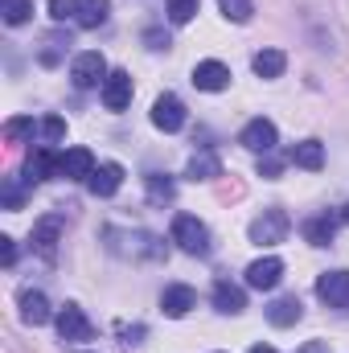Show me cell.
Here are the masks:
<instances>
[{
    "instance_id": "6da1fadb",
    "label": "cell",
    "mask_w": 349,
    "mask_h": 353,
    "mask_svg": "<svg viewBox=\"0 0 349 353\" xmlns=\"http://www.w3.org/2000/svg\"><path fill=\"white\" fill-rule=\"evenodd\" d=\"M103 239H107V247H111L115 255H123V259H165V243H161L157 234H144V230H115V226H107Z\"/></svg>"
},
{
    "instance_id": "7a4b0ae2",
    "label": "cell",
    "mask_w": 349,
    "mask_h": 353,
    "mask_svg": "<svg viewBox=\"0 0 349 353\" xmlns=\"http://www.w3.org/2000/svg\"><path fill=\"white\" fill-rule=\"evenodd\" d=\"M173 243L185 251V255H210V230H206V222L201 218H193V214H177L173 218Z\"/></svg>"
},
{
    "instance_id": "3957f363",
    "label": "cell",
    "mask_w": 349,
    "mask_h": 353,
    "mask_svg": "<svg viewBox=\"0 0 349 353\" xmlns=\"http://www.w3.org/2000/svg\"><path fill=\"white\" fill-rule=\"evenodd\" d=\"M288 230H292L288 210L271 205V210H263L259 218L251 222V243H259V247H279V243L288 239Z\"/></svg>"
},
{
    "instance_id": "277c9868",
    "label": "cell",
    "mask_w": 349,
    "mask_h": 353,
    "mask_svg": "<svg viewBox=\"0 0 349 353\" xmlns=\"http://www.w3.org/2000/svg\"><path fill=\"white\" fill-rule=\"evenodd\" d=\"M70 79H74L79 90L103 87V83H107V58H103L99 50H83V54L74 58V66H70Z\"/></svg>"
},
{
    "instance_id": "5b68a950",
    "label": "cell",
    "mask_w": 349,
    "mask_h": 353,
    "mask_svg": "<svg viewBox=\"0 0 349 353\" xmlns=\"http://www.w3.org/2000/svg\"><path fill=\"white\" fill-rule=\"evenodd\" d=\"M29 243H33V251H37L46 263H54V259H58V243H62V218H58V214H46V218L33 226V239H29Z\"/></svg>"
},
{
    "instance_id": "8992f818",
    "label": "cell",
    "mask_w": 349,
    "mask_h": 353,
    "mask_svg": "<svg viewBox=\"0 0 349 353\" xmlns=\"http://www.w3.org/2000/svg\"><path fill=\"white\" fill-rule=\"evenodd\" d=\"M239 144L263 157V152H275V144H279V132H275V123H271V119H263V115H259V119H251V123L239 132Z\"/></svg>"
},
{
    "instance_id": "52a82bcc",
    "label": "cell",
    "mask_w": 349,
    "mask_h": 353,
    "mask_svg": "<svg viewBox=\"0 0 349 353\" xmlns=\"http://www.w3.org/2000/svg\"><path fill=\"white\" fill-rule=\"evenodd\" d=\"M54 321H58V337H62V341H90V337H94V329H90V321L83 316L79 304H66Z\"/></svg>"
},
{
    "instance_id": "ba28073f",
    "label": "cell",
    "mask_w": 349,
    "mask_h": 353,
    "mask_svg": "<svg viewBox=\"0 0 349 353\" xmlns=\"http://www.w3.org/2000/svg\"><path fill=\"white\" fill-rule=\"evenodd\" d=\"M99 94H103V107L107 111H123L132 103V74L128 70H111L107 83L99 87Z\"/></svg>"
},
{
    "instance_id": "9c48e42d",
    "label": "cell",
    "mask_w": 349,
    "mask_h": 353,
    "mask_svg": "<svg viewBox=\"0 0 349 353\" xmlns=\"http://www.w3.org/2000/svg\"><path fill=\"white\" fill-rule=\"evenodd\" d=\"M317 296L329 308H349V271H325L317 279Z\"/></svg>"
},
{
    "instance_id": "30bf717a",
    "label": "cell",
    "mask_w": 349,
    "mask_h": 353,
    "mask_svg": "<svg viewBox=\"0 0 349 353\" xmlns=\"http://www.w3.org/2000/svg\"><path fill=\"white\" fill-rule=\"evenodd\" d=\"M90 173H94L90 148H66V152H58V176H66V181H90Z\"/></svg>"
},
{
    "instance_id": "8fae6325",
    "label": "cell",
    "mask_w": 349,
    "mask_h": 353,
    "mask_svg": "<svg viewBox=\"0 0 349 353\" xmlns=\"http://www.w3.org/2000/svg\"><path fill=\"white\" fill-rule=\"evenodd\" d=\"M152 123H157L161 132H181V128H185V103H181L177 94H161V99L152 103Z\"/></svg>"
},
{
    "instance_id": "7c38bea8",
    "label": "cell",
    "mask_w": 349,
    "mask_h": 353,
    "mask_svg": "<svg viewBox=\"0 0 349 353\" xmlns=\"http://www.w3.org/2000/svg\"><path fill=\"white\" fill-rule=\"evenodd\" d=\"M50 176H58V152H54L50 144H41V148H33L29 161H25V181L37 185V181H50Z\"/></svg>"
},
{
    "instance_id": "4fadbf2b",
    "label": "cell",
    "mask_w": 349,
    "mask_h": 353,
    "mask_svg": "<svg viewBox=\"0 0 349 353\" xmlns=\"http://www.w3.org/2000/svg\"><path fill=\"white\" fill-rule=\"evenodd\" d=\"M189 308H197V292L189 288V283H169L165 292H161V312L165 316H185Z\"/></svg>"
},
{
    "instance_id": "5bb4252c",
    "label": "cell",
    "mask_w": 349,
    "mask_h": 353,
    "mask_svg": "<svg viewBox=\"0 0 349 353\" xmlns=\"http://www.w3.org/2000/svg\"><path fill=\"white\" fill-rule=\"evenodd\" d=\"M279 279H283V263H279L275 255L255 259V263L247 267V288H255V292H271Z\"/></svg>"
},
{
    "instance_id": "9a60e30c",
    "label": "cell",
    "mask_w": 349,
    "mask_h": 353,
    "mask_svg": "<svg viewBox=\"0 0 349 353\" xmlns=\"http://www.w3.org/2000/svg\"><path fill=\"white\" fill-rule=\"evenodd\" d=\"M337 226H341V214H329V210H325V214H312L300 230H304V239H308L312 247H329L333 234H337Z\"/></svg>"
},
{
    "instance_id": "2e32d148",
    "label": "cell",
    "mask_w": 349,
    "mask_h": 353,
    "mask_svg": "<svg viewBox=\"0 0 349 353\" xmlns=\"http://www.w3.org/2000/svg\"><path fill=\"white\" fill-rule=\"evenodd\" d=\"M193 87L210 90V94H214V90H226L230 87V66H222V62H214V58H210V62H197V66H193Z\"/></svg>"
},
{
    "instance_id": "e0dca14e",
    "label": "cell",
    "mask_w": 349,
    "mask_h": 353,
    "mask_svg": "<svg viewBox=\"0 0 349 353\" xmlns=\"http://www.w3.org/2000/svg\"><path fill=\"white\" fill-rule=\"evenodd\" d=\"M119 185H123V165H115V161L94 165V173H90V181H87V189L94 197H111Z\"/></svg>"
},
{
    "instance_id": "ac0fdd59",
    "label": "cell",
    "mask_w": 349,
    "mask_h": 353,
    "mask_svg": "<svg viewBox=\"0 0 349 353\" xmlns=\"http://www.w3.org/2000/svg\"><path fill=\"white\" fill-rule=\"evenodd\" d=\"M214 308L235 316V312L247 308V292H243L239 283H230V279H218V283H214Z\"/></svg>"
},
{
    "instance_id": "d6986e66",
    "label": "cell",
    "mask_w": 349,
    "mask_h": 353,
    "mask_svg": "<svg viewBox=\"0 0 349 353\" xmlns=\"http://www.w3.org/2000/svg\"><path fill=\"white\" fill-rule=\"evenodd\" d=\"M300 316H304V308H300V300H296V296H279V300H271V304H267V321H271L275 329H292Z\"/></svg>"
},
{
    "instance_id": "ffe728a7",
    "label": "cell",
    "mask_w": 349,
    "mask_h": 353,
    "mask_svg": "<svg viewBox=\"0 0 349 353\" xmlns=\"http://www.w3.org/2000/svg\"><path fill=\"white\" fill-rule=\"evenodd\" d=\"M185 176H189V181H214V176H222V161H218V152H214V148H201V152L189 161Z\"/></svg>"
},
{
    "instance_id": "44dd1931",
    "label": "cell",
    "mask_w": 349,
    "mask_h": 353,
    "mask_svg": "<svg viewBox=\"0 0 349 353\" xmlns=\"http://www.w3.org/2000/svg\"><path fill=\"white\" fill-rule=\"evenodd\" d=\"M288 161H292L296 169H308V173H317V169L325 165V148H321V140H304V144H296V148L288 152Z\"/></svg>"
},
{
    "instance_id": "7402d4cb",
    "label": "cell",
    "mask_w": 349,
    "mask_h": 353,
    "mask_svg": "<svg viewBox=\"0 0 349 353\" xmlns=\"http://www.w3.org/2000/svg\"><path fill=\"white\" fill-rule=\"evenodd\" d=\"M54 312H50V300L41 292H21V321L25 325H46Z\"/></svg>"
},
{
    "instance_id": "603a6c76",
    "label": "cell",
    "mask_w": 349,
    "mask_h": 353,
    "mask_svg": "<svg viewBox=\"0 0 349 353\" xmlns=\"http://www.w3.org/2000/svg\"><path fill=\"white\" fill-rule=\"evenodd\" d=\"M144 193H148V205H173L177 185H173V176H165V173H148L144 176Z\"/></svg>"
},
{
    "instance_id": "cb8c5ba5",
    "label": "cell",
    "mask_w": 349,
    "mask_h": 353,
    "mask_svg": "<svg viewBox=\"0 0 349 353\" xmlns=\"http://www.w3.org/2000/svg\"><path fill=\"white\" fill-rule=\"evenodd\" d=\"M251 66H255L259 79H279L283 66H288V58H283V50H259V54L251 58Z\"/></svg>"
},
{
    "instance_id": "d4e9b609",
    "label": "cell",
    "mask_w": 349,
    "mask_h": 353,
    "mask_svg": "<svg viewBox=\"0 0 349 353\" xmlns=\"http://www.w3.org/2000/svg\"><path fill=\"white\" fill-rule=\"evenodd\" d=\"M107 12H111V4H107V0H83V8H79L74 25H79V29H99V25L107 21Z\"/></svg>"
},
{
    "instance_id": "484cf974",
    "label": "cell",
    "mask_w": 349,
    "mask_h": 353,
    "mask_svg": "<svg viewBox=\"0 0 349 353\" xmlns=\"http://www.w3.org/2000/svg\"><path fill=\"white\" fill-rule=\"evenodd\" d=\"M0 12L8 25H25L33 17V0H0Z\"/></svg>"
},
{
    "instance_id": "4316f807",
    "label": "cell",
    "mask_w": 349,
    "mask_h": 353,
    "mask_svg": "<svg viewBox=\"0 0 349 353\" xmlns=\"http://www.w3.org/2000/svg\"><path fill=\"white\" fill-rule=\"evenodd\" d=\"M218 8H222V17H230L235 25H247V21H251V12H255V4H251V0H218Z\"/></svg>"
},
{
    "instance_id": "83f0119b",
    "label": "cell",
    "mask_w": 349,
    "mask_h": 353,
    "mask_svg": "<svg viewBox=\"0 0 349 353\" xmlns=\"http://www.w3.org/2000/svg\"><path fill=\"white\" fill-rule=\"evenodd\" d=\"M29 136H33V119H29V115H17V119L4 123V140H8V144H21V140H29Z\"/></svg>"
},
{
    "instance_id": "f1b7e54d",
    "label": "cell",
    "mask_w": 349,
    "mask_h": 353,
    "mask_svg": "<svg viewBox=\"0 0 349 353\" xmlns=\"http://www.w3.org/2000/svg\"><path fill=\"white\" fill-rule=\"evenodd\" d=\"M197 4H201V0H169V21H173V25H189V21L197 17Z\"/></svg>"
},
{
    "instance_id": "f546056e",
    "label": "cell",
    "mask_w": 349,
    "mask_h": 353,
    "mask_svg": "<svg viewBox=\"0 0 349 353\" xmlns=\"http://www.w3.org/2000/svg\"><path fill=\"white\" fill-rule=\"evenodd\" d=\"M41 136H46V144H58L66 136V119L62 115H46L41 119Z\"/></svg>"
},
{
    "instance_id": "4dcf8cb0",
    "label": "cell",
    "mask_w": 349,
    "mask_h": 353,
    "mask_svg": "<svg viewBox=\"0 0 349 353\" xmlns=\"http://www.w3.org/2000/svg\"><path fill=\"white\" fill-rule=\"evenodd\" d=\"M21 205H25V185L17 176H8L4 181V210H21Z\"/></svg>"
},
{
    "instance_id": "1f68e13d",
    "label": "cell",
    "mask_w": 349,
    "mask_h": 353,
    "mask_svg": "<svg viewBox=\"0 0 349 353\" xmlns=\"http://www.w3.org/2000/svg\"><path fill=\"white\" fill-rule=\"evenodd\" d=\"M83 8V0H50V17L54 21H74Z\"/></svg>"
},
{
    "instance_id": "d6a6232c",
    "label": "cell",
    "mask_w": 349,
    "mask_h": 353,
    "mask_svg": "<svg viewBox=\"0 0 349 353\" xmlns=\"http://www.w3.org/2000/svg\"><path fill=\"white\" fill-rule=\"evenodd\" d=\"M279 173H283V157H275V152H263V161H259V176L275 181Z\"/></svg>"
},
{
    "instance_id": "836d02e7",
    "label": "cell",
    "mask_w": 349,
    "mask_h": 353,
    "mask_svg": "<svg viewBox=\"0 0 349 353\" xmlns=\"http://www.w3.org/2000/svg\"><path fill=\"white\" fill-rule=\"evenodd\" d=\"M144 41H148V50H169V46H173L165 29H148V33H144Z\"/></svg>"
},
{
    "instance_id": "e575fe53",
    "label": "cell",
    "mask_w": 349,
    "mask_h": 353,
    "mask_svg": "<svg viewBox=\"0 0 349 353\" xmlns=\"http://www.w3.org/2000/svg\"><path fill=\"white\" fill-rule=\"evenodd\" d=\"M119 337H123V345H136L144 337V325H119Z\"/></svg>"
},
{
    "instance_id": "d590c367",
    "label": "cell",
    "mask_w": 349,
    "mask_h": 353,
    "mask_svg": "<svg viewBox=\"0 0 349 353\" xmlns=\"http://www.w3.org/2000/svg\"><path fill=\"white\" fill-rule=\"evenodd\" d=\"M0 259H4V267L17 263V243L12 239H0Z\"/></svg>"
},
{
    "instance_id": "8d00e7d4",
    "label": "cell",
    "mask_w": 349,
    "mask_h": 353,
    "mask_svg": "<svg viewBox=\"0 0 349 353\" xmlns=\"http://www.w3.org/2000/svg\"><path fill=\"white\" fill-rule=\"evenodd\" d=\"M251 353H275V350H271V345H255Z\"/></svg>"
},
{
    "instance_id": "74e56055",
    "label": "cell",
    "mask_w": 349,
    "mask_h": 353,
    "mask_svg": "<svg viewBox=\"0 0 349 353\" xmlns=\"http://www.w3.org/2000/svg\"><path fill=\"white\" fill-rule=\"evenodd\" d=\"M304 353H325V345H308Z\"/></svg>"
},
{
    "instance_id": "f35d334b",
    "label": "cell",
    "mask_w": 349,
    "mask_h": 353,
    "mask_svg": "<svg viewBox=\"0 0 349 353\" xmlns=\"http://www.w3.org/2000/svg\"><path fill=\"white\" fill-rule=\"evenodd\" d=\"M341 222H346V226H349V205H346V210H341Z\"/></svg>"
}]
</instances>
